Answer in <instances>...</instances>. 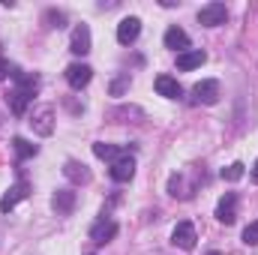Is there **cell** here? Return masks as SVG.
<instances>
[{
	"mask_svg": "<svg viewBox=\"0 0 258 255\" xmlns=\"http://www.w3.org/2000/svg\"><path fill=\"white\" fill-rule=\"evenodd\" d=\"M192 102H198V105H213V102H219V81H213V78L198 81L192 87Z\"/></svg>",
	"mask_w": 258,
	"mask_h": 255,
	"instance_id": "cell-3",
	"label": "cell"
},
{
	"mask_svg": "<svg viewBox=\"0 0 258 255\" xmlns=\"http://www.w3.org/2000/svg\"><path fill=\"white\" fill-rule=\"evenodd\" d=\"M216 219H219L222 225H231V222L237 219V195H234V192H225V198L216 204Z\"/></svg>",
	"mask_w": 258,
	"mask_h": 255,
	"instance_id": "cell-9",
	"label": "cell"
},
{
	"mask_svg": "<svg viewBox=\"0 0 258 255\" xmlns=\"http://www.w3.org/2000/svg\"><path fill=\"white\" fill-rule=\"evenodd\" d=\"M27 192H30V183H27V180H18L15 186H9V192L0 198V213H9L18 201H24V198H27Z\"/></svg>",
	"mask_w": 258,
	"mask_h": 255,
	"instance_id": "cell-5",
	"label": "cell"
},
{
	"mask_svg": "<svg viewBox=\"0 0 258 255\" xmlns=\"http://www.w3.org/2000/svg\"><path fill=\"white\" fill-rule=\"evenodd\" d=\"M6 99H9V108H12L15 114H24V108H27V102H30V96H27V93H21L18 87H15Z\"/></svg>",
	"mask_w": 258,
	"mask_h": 255,
	"instance_id": "cell-16",
	"label": "cell"
},
{
	"mask_svg": "<svg viewBox=\"0 0 258 255\" xmlns=\"http://www.w3.org/2000/svg\"><path fill=\"white\" fill-rule=\"evenodd\" d=\"M243 174H246V165H243V162H231L228 168H222V180H228V183L240 180Z\"/></svg>",
	"mask_w": 258,
	"mask_h": 255,
	"instance_id": "cell-18",
	"label": "cell"
},
{
	"mask_svg": "<svg viewBox=\"0 0 258 255\" xmlns=\"http://www.w3.org/2000/svg\"><path fill=\"white\" fill-rule=\"evenodd\" d=\"M90 78H93V69L87 63H69L66 66V81H69V87L81 90V87L90 84Z\"/></svg>",
	"mask_w": 258,
	"mask_h": 255,
	"instance_id": "cell-4",
	"label": "cell"
},
{
	"mask_svg": "<svg viewBox=\"0 0 258 255\" xmlns=\"http://www.w3.org/2000/svg\"><path fill=\"white\" fill-rule=\"evenodd\" d=\"M156 93L165 96V99H177L183 90H180L177 78H171V75H159V78H156Z\"/></svg>",
	"mask_w": 258,
	"mask_h": 255,
	"instance_id": "cell-13",
	"label": "cell"
},
{
	"mask_svg": "<svg viewBox=\"0 0 258 255\" xmlns=\"http://www.w3.org/2000/svg\"><path fill=\"white\" fill-rule=\"evenodd\" d=\"M69 51H72V54H78V57H84V54L90 51V27H87V24H78V27L72 30Z\"/></svg>",
	"mask_w": 258,
	"mask_h": 255,
	"instance_id": "cell-8",
	"label": "cell"
},
{
	"mask_svg": "<svg viewBox=\"0 0 258 255\" xmlns=\"http://www.w3.org/2000/svg\"><path fill=\"white\" fill-rule=\"evenodd\" d=\"M63 174L69 180H75V183H87V180H90V171H87L84 165H78V162H66Z\"/></svg>",
	"mask_w": 258,
	"mask_h": 255,
	"instance_id": "cell-15",
	"label": "cell"
},
{
	"mask_svg": "<svg viewBox=\"0 0 258 255\" xmlns=\"http://www.w3.org/2000/svg\"><path fill=\"white\" fill-rule=\"evenodd\" d=\"M204 60H207V54H204L201 48H195V51H183V54H177V69L189 72V69H198Z\"/></svg>",
	"mask_w": 258,
	"mask_h": 255,
	"instance_id": "cell-14",
	"label": "cell"
},
{
	"mask_svg": "<svg viewBox=\"0 0 258 255\" xmlns=\"http://www.w3.org/2000/svg\"><path fill=\"white\" fill-rule=\"evenodd\" d=\"M45 21H48V27H63L66 15H63V12H54V9H48V12H45Z\"/></svg>",
	"mask_w": 258,
	"mask_h": 255,
	"instance_id": "cell-22",
	"label": "cell"
},
{
	"mask_svg": "<svg viewBox=\"0 0 258 255\" xmlns=\"http://www.w3.org/2000/svg\"><path fill=\"white\" fill-rule=\"evenodd\" d=\"M252 177L258 180V159H255V165H252Z\"/></svg>",
	"mask_w": 258,
	"mask_h": 255,
	"instance_id": "cell-25",
	"label": "cell"
},
{
	"mask_svg": "<svg viewBox=\"0 0 258 255\" xmlns=\"http://www.w3.org/2000/svg\"><path fill=\"white\" fill-rule=\"evenodd\" d=\"M138 33H141V18H135V15H129L117 24V42L120 45H132L138 39Z\"/></svg>",
	"mask_w": 258,
	"mask_h": 255,
	"instance_id": "cell-7",
	"label": "cell"
},
{
	"mask_svg": "<svg viewBox=\"0 0 258 255\" xmlns=\"http://www.w3.org/2000/svg\"><path fill=\"white\" fill-rule=\"evenodd\" d=\"M111 180H117V183H126V180H132V174H135V159L132 156H117L114 162H111Z\"/></svg>",
	"mask_w": 258,
	"mask_h": 255,
	"instance_id": "cell-6",
	"label": "cell"
},
{
	"mask_svg": "<svg viewBox=\"0 0 258 255\" xmlns=\"http://www.w3.org/2000/svg\"><path fill=\"white\" fill-rule=\"evenodd\" d=\"M9 72H12V66H9L6 60H3V57H0V81H3V78H6Z\"/></svg>",
	"mask_w": 258,
	"mask_h": 255,
	"instance_id": "cell-24",
	"label": "cell"
},
{
	"mask_svg": "<svg viewBox=\"0 0 258 255\" xmlns=\"http://www.w3.org/2000/svg\"><path fill=\"white\" fill-rule=\"evenodd\" d=\"M12 144H15V153H18L21 159H30V156H36V144H30V141H24V138H15Z\"/></svg>",
	"mask_w": 258,
	"mask_h": 255,
	"instance_id": "cell-19",
	"label": "cell"
},
{
	"mask_svg": "<svg viewBox=\"0 0 258 255\" xmlns=\"http://www.w3.org/2000/svg\"><path fill=\"white\" fill-rule=\"evenodd\" d=\"M243 243H249V246L258 243V222H249V225L243 228Z\"/></svg>",
	"mask_w": 258,
	"mask_h": 255,
	"instance_id": "cell-21",
	"label": "cell"
},
{
	"mask_svg": "<svg viewBox=\"0 0 258 255\" xmlns=\"http://www.w3.org/2000/svg\"><path fill=\"white\" fill-rule=\"evenodd\" d=\"M51 204H54V210H57L60 216H69V213L75 210V192L72 189H57L54 198H51Z\"/></svg>",
	"mask_w": 258,
	"mask_h": 255,
	"instance_id": "cell-12",
	"label": "cell"
},
{
	"mask_svg": "<svg viewBox=\"0 0 258 255\" xmlns=\"http://www.w3.org/2000/svg\"><path fill=\"white\" fill-rule=\"evenodd\" d=\"M114 234H117V222H114V219H99V222L90 228V240H93V243H108Z\"/></svg>",
	"mask_w": 258,
	"mask_h": 255,
	"instance_id": "cell-11",
	"label": "cell"
},
{
	"mask_svg": "<svg viewBox=\"0 0 258 255\" xmlns=\"http://www.w3.org/2000/svg\"><path fill=\"white\" fill-rule=\"evenodd\" d=\"M195 225L192 222H177L174 225V231H171V243L177 246V249H183V252H192L195 249Z\"/></svg>",
	"mask_w": 258,
	"mask_h": 255,
	"instance_id": "cell-2",
	"label": "cell"
},
{
	"mask_svg": "<svg viewBox=\"0 0 258 255\" xmlns=\"http://www.w3.org/2000/svg\"><path fill=\"white\" fill-rule=\"evenodd\" d=\"M165 48H171V51H189V36H186V30H180L177 24L174 27H168L165 30Z\"/></svg>",
	"mask_w": 258,
	"mask_h": 255,
	"instance_id": "cell-10",
	"label": "cell"
},
{
	"mask_svg": "<svg viewBox=\"0 0 258 255\" xmlns=\"http://www.w3.org/2000/svg\"><path fill=\"white\" fill-rule=\"evenodd\" d=\"M93 153H96L99 159H111V162H114L117 156H123V153H120V147H114V144H105V141H96V144H93Z\"/></svg>",
	"mask_w": 258,
	"mask_h": 255,
	"instance_id": "cell-17",
	"label": "cell"
},
{
	"mask_svg": "<svg viewBox=\"0 0 258 255\" xmlns=\"http://www.w3.org/2000/svg\"><path fill=\"white\" fill-rule=\"evenodd\" d=\"M129 84V75H123V78H117V81H114V84H111V93H114V96H120V93H123V87H126Z\"/></svg>",
	"mask_w": 258,
	"mask_h": 255,
	"instance_id": "cell-23",
	"label": "cell"
},
{
	"mask_svg": "<svg viewBox=\"0 0 258 255\" xmlns=\"http://www.w3.org/2000/svg\"><path fill=\"white\" fill-rule=\"evenodd\" d=\"M48 120H51V108H42V111H39V123H36V129H39L42 135L51 132V123H48Z\"/></svg>",
	"mask_w": 258,
	"mask_h": 255,
	"instance_id": "cell-20",
	"label": "cell"
},
{
	"mask_svg": "<svg viewBox=\"0 0 258 255\" xmlns=\"http://www.w3.org/2000/svg\"><path fill=\"white\" fill-rule=\"evenodd\" d=\"M225 18H228L225 3H207L198 9V24H204V27H219V24H225Z\"/></svg>",
	"mask_w": 258,
	"mask_h": 255,
	"instance_id": "cell-1",
	"label": "cell"
}]
</instances>
